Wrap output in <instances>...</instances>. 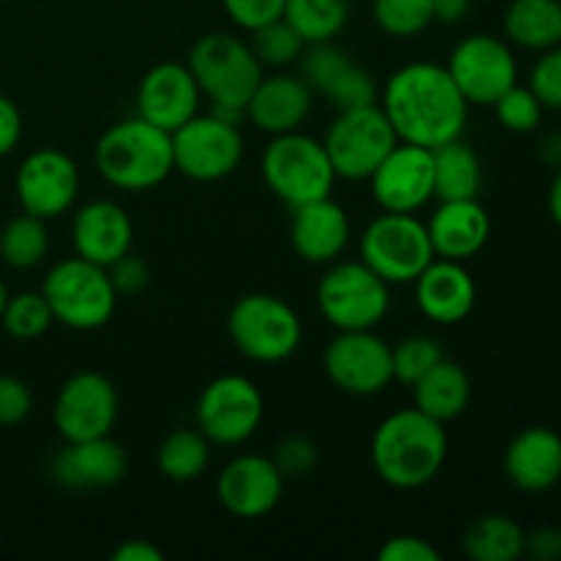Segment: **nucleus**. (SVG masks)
Wrapping results in <instances>:
<instances>
[{"instance_id":"f257e3e1","label":"nucleus","mask_w":561,"mask_h":561,"mask_svg":"<svg viewBox=\"0 0 561 561\" xmlns=\"http://www.w3.org/2000/svg\"><path fill=\"white\" fill-rule=\"evenodd\" d=\"M378 104L400 140L431 151L463 137L469 121V102L449 77L447 66L427 60L400 66L378 93Z\"/></svg>"},{"instance_id":"f03ea898","label":"nucleus","mask_w":561,"mask_h":561,"mask_svg":"<svg viewBox=\"0 0 561 561\" xmlns=\"http://www.w3.org/2000/svg\"><path fill=\"white\" fill-rule=\"evenodd\" d=\"M373 469L398 491H416L433 482L447 460V431L420 409L389 414L373 433Z\"/></svg>"},{"instance_id":"7ed1b4c3","label":"nucleus","mask_w":561,"mask_h":561,"mask_svg":"<svg viewBox=\"0 0 561 561\" xmlns=\"http://www.w3.org/2000/svg\"><path fill=\"white\" fill-rule=\"evenodd\" d=\"M93 164L115 190H153L175 170L173 140L170 131L159 129L140 115L118 121L96 140Z\"/></svg>"},{"instance_id":"20e7f679","label":"nucleus","mask_w":561,"mask_h":561,"mask_svg":"<svg viewBox=\"0 0 561 561\" xmlns=\"http://www.w3.org/2000/svg\"><path fill=\"white\" fill-rule=\"evenodd\" d=\"M261 173L272 195L290 208L329 197L337 181L323 142L301 135L299 129L272 135V142L263 151Z\"/></svg>"},{"instance_id":"39448f33","label":"nucleus","mask_w":561,"mask_h":561,"mask_svg":"<svg viewBox=\"0 0 561 561\" xmlns=\"http://www.w3.org/2000/svg\"><path fill=\"white\" fill-rule=\"evenodd\" d=\"M42 294L53 310L55 321L75 332H93L113 318L118 294L107 268L75 255L49 268Z\"/></svg>"},{"instance_id":"423d86ee","label":"nucleus","mask_w":561,"mask_h":561,"mask_svg":"<svg viewBox=\"0 0 561 561\" xmlns=\"http://www.w3.org/2000/svg\"><path fill=\"white\" fill-rule=\"evenodd\" d=\"M230 343L247 359L277 365L301 345V321L294 307L272 294H247L230 307Z\"/></svg>"},{"instance_id":"0eeeda50","label":"nucleus","mask_w":561,"mask_h":561,"mask_svg":"<svg viewBox=\"0 0 561 561\" xmlns=\"http://www.w3.org/2000/svg\"><path fill=\"white\" fill-rule=\"evenodd\" d=\"M186 66L211 104L247 107V99L263 80V64L250 42H241L233 33H206L197 38Z\"/></svg>"},{"instance_id":"6e6552de","label":"nucleus","mask_w":561,"mask_h":561,"mask_svg":"<svg viewBox=\"0 0 561 561\" xmlns=\"http://www.w3.org/2000/svg\"><path fill=\"white\" fill-rule=\"evenodd\" d=\"M433 257L427 225L416 214L383 211L362 230L359 261L387 285L414 283Z\"/></svg>"},{"instance_id":"1a4fd4ad","label":"nucleus","mask_w":561,"mask_h":561,"mask_svg":"<svg viewBox=\"0 0 561 561\" xmlns=\"http://www.w3.org/2000/svg\"><path fill=\"white\" fill-rule=\"evenodd\" d=\"M400 142L398 131L389 124L381 104H362V107L340 110L337 118L323 137L337 179L367 181L373 170L383 162L389 151Z\"/></svg>"},{"instance_id":"9d476101","label":"nucleus","mask_w":561,"mask_h":561,"mask_svg":"<svg viewBox=\"0 0 561 561\" xmlns=\"http://www.w3.org/2000/svg\"><path fill=\"white\" fill-rule=\"evenodd\" d=\"M318 307L337 332L376 329L389 312V285L362 261H334L318 283Z\"/></svg>"},{"instance_id":"9b49d317","label":"nucleus","mask_w":561,"mask_h":561,"mask_svg":"<svg viewBox=\"0 0 561 561\" xmlns=\"http://www.w3.org/2000/svg\"><path fill=\"white\" fill-rule=\"evenodd\" d=\"M173 164L192 181H222L233 173L244 157L241 126L228 124L217 115H192L186 124L170 131Z\"/></svg>"},{"instance_id":"f8f14e48","label":"nucleus","mask_w":561,"mask_h":561,"mask_svg":"<svg viewBox=\"0 0 561 561\" xmlns=\"http://www.w3.org/2000/svg\"><path fill=\"white\" fill-rule=\"evenodd\" d=\"M263 394L247 376H219L197 398V431L219 447H239L263 422Z\"/></svg>"},{"instance_id":"ddd939ff","label":"nucleus","mask_w":561,"mask_h":561,"mask_svg":"<svg viewBox=\"0 0 561 561\" xmlns=\"http://www.w3.org/2000/svg\"><path fill=\"white\" fill-rule=\"evenodd\" d=\"M447 71L469 104L493 107L507 88L518 82V64L507 42L491 33H474L455 44Z\"/></svg>"},{"instance_id":"4468645a","label":"nucleus","mask_w":561,"mask_h":561,"mask_svg":"<svg viewBox=\"0 0 561 561\" xmlns=\"http://www.w3.org/2000/svg\"><path fill=\"white\" fill-rule=\"evenodd\" d=\"M323 370L343 392L370 398L394 381L392 348L373 329L337 332L323 351Z\"/></svg>"},{"instance_id":"2eb2a0df","label":"nucleus","mask_w":561,"mask_h":561,"mask_svg":"<svg viewBox=\"0 0 561 561\" xmlns=\"http://www.w3.org/2000/svg\"><path fill=\"white\" fill-rule=\"evenodd\" d=\"M118 420V392L96 370H82L60 387L53 405L55 431L64 442H88L110 436Z\"/></svg>"},{"instance_id":"dca6fc26","label":"nucleus","mask_w":561,"mask_h":561,"mask_svg":"<svg viewBox=\"0 0 561 561\" xmlns=\"http://www.w3.org/2000/svg\"><path fill=\"white\" fill-rule=\"evenodd\" d=\"M14 190L22 211L47 222L75 206L80 195V168L58 148H38L22 159Z\"/></svg>"},{"instance_id":"f3484780","label":"nucleus","mask_w":561,"mask_h":561,"mask_svg":"<svg viewBox=\"0 0 561 561\" xmlns=\"http://www.w3.org/2000/svg\"><path fill=\"white\" fill-rule=\"evenodd\" d=\"M367 181L373 186V197L383 211L416 214L436 197L433 151L400 140Z\"/></svg>"},{"instance_id":"a211bd4d","label":"nucleus","mask_w":561,"mask_h":561,"mask_svg":"<svg viewBox=\"0 0 561 561\" xmlns=\"http://www.w3.org/2000/svg\"><path fill=\"white\" fill-rule=\"evenodd\" d=\"M301 80L312 93H321L334 110L362 107L378 102V85L365 66L356 64L337 44H307L301 53Z\"/></svg>"},{"instance_id":"6ab92c4d","label":"nucleus","mask_w":561,"mask_h":561,"mask_svg":"<svg viewBox=\"0 0 561 561\" xmlns=\"http://www.w3.org/2000/svg\"><path fill=\"white\" fill-rule=\"evenodd\" d=\"M283 488L285 477L279 474L272 458L239 455L219 471L217 496L230 515L255 520L277 507L279 499H283Z\"/></svg>"},{"instance_id":"aec40b11","label":"nucleus","mask_w":561,"mask_h":561,"mask_svg":"<svg viewBox=\"0 0 561 561\" xmlns=\"http://www.w3.org/2000/svg\"><path fill=\"white\" fill-rule=\"evenodd\" d=\"M203 91L186 64H157L142 75L137 85V115L164 131L201 113Z\"/></svg>"},{"instance_id":"412c9836","label":"nucleus","mask_w":561,"mask_h":561,"mask_svg":"<svg viewBox=\"0 0 561 561\" xmlns=\"http://www.w3.org/2000/svg\"><path fill=\"white\" fill-rule=\"evenodd\" d=\"M416 305L427 321L438 327H455L466 321L477 305V285L460 261L433 257L414 279Z\"/></svg>"},{"instance_id":"4be33fe9","label":"nucleus","mask_w":561,"mask_h":561,"mask_svg":"<svg viewBox=\"0 0 561 561\" xmlns=\"http://www.w3.org/2000/svg\"><path fill=\"white\" fill-rule=\"evenodd\" d=\"M129 469L126 449L110 436L88 438V442H66L53 458V480L69 491L118 485Z\"/></svg>"},{"instance_id":"5701e85b","label":"nucleus","mask_w":561,"mask_h":561,"mask_svg":"<svg viewBox=\"0 0 561 561\" xmlns=\"http://www.w3.org/2000/svg\"><path fill=\"white\" fill-rule=\"evenodd\" d=\"M290 244L307 263L329 266L340 261L351 239V219L332 195L290 208Z\"/></svg>"},{"instance_id":"b1692460","label":"nucleus","mask_w":561,"mask_h":561,"mask_svg":"<svg viewBox=\"0 0 561 561\" xmlns=\"http://www.w3.org/2000/svg\"><path fill=\"white\" fill-rule=\"evenodd\" d=\"M135 228L129 214L115 201H91L77 208L71 222V244L75 255L107 268L121 255L131 252Z\"/></svg>"},{"instance_id":"393cba45","label":"nucleus","mask_w":561,"mask_h":561,"mask_svg":"<svg viewBox=\"0 0 561 561\" xmlns=\"http://www.w3.org/2000/svg\"><path fill=\"white\" fill-rule=\"evenodd\" d=\"M316 93L301 75H263L252 96L247 99V124L257 126L266 135L296 131L307 121Z\"/></svg>"},{"instance_id":"a878e982","label":"nucleus","mask_w":561,"mask_h":561,"mask_svg":"<svg viewBox=\"0 0 561 561\" xmlns=\"http://www.w3.org/2000/svg\"><path fill=\"white\" fill-rule=\"evenodd\" d=\"M504 471L518 491H551L561 482V436L542 425L520 431L504 453Z\"/></svg>"},{"instance_id":"bb28decb","label":"nucleus","mask_w":561,"mask_h":561,"mask_svg":"<svg viewBox=\"0 0 561 561\" xmlns=\"http://www.w3.org/2000/svg\"><path fill=\"white\" fill-rule=\"evenodd\" d=\"M427 236L436 257L466 263L491 239V217L480 201H442L427 219Z\"/></svg>"},{"instance_id":"cd10ccee","label":"nucleus","mask_w":561,"mask_h":561,"mask_svg":"<svg viewBox=\"0 0 561 561\" xmlns=\"http://www.w3.org/2000/svg\"><path fill=\"white\" fill-rule=\"evenodd\" d=\"M414 405L422 414L433 416L444 425L453 422L469 409L471 400V381L469 373L458 365V362L444 356L425 378L414 383Z\"/></svg>"},{"instance_id":"c85d7f7f","label":"nucleus","mask_w":561,"mask_h":561,"mask_svg":"<svg viewBox=\"0 0 561 561\" xmlns=\"http://www.w3.org/2000/svg\"><path fill=\"white\" fill-rule=\"evenodd\" d=\"M504 36L535 53L559 47L561 0H513L504 11Z\"/></svg>"},{"instance_id":"c756f323","label":"nucleus","mask_w":561,"mask_h":561,"mask_svg":"<svg viewBox=\"0 0 561 561\" xmlns=\"http://www.w3.org/2000/svg\"><path fill=\"white\" fill-rule=\"evenodd\" d=\"M438 201H474L482 190V162L463 140H449L433 148Z\"/></svg>"},{"instance_id":"7c9ffc66","label":"nucleus","mask_w":561,"mask_h":561,"mask_svg":"<svg viewBox=\"0 0 561 561\" xmlns=\"http://www.w3.org/2000/svg\"><path fill=\"white\" fill-rule=\"evenodd\" d=\"M463 553L471 561H515L526 553V531L510 515H482L463 535Z\"/></svg>"},{"instance_id":"2f4dec72","label":"nucleus","mask_w":561,"mask_h":561,"mask_svg":"<svg viewBox=\"0 0 561 561\" xmlns=\"http://www.w3.org/2000/svg\"><path fill=\"white\" fill-rule=\"evenodd\" d=\"M285 20L305 44L334 42L351 16L348 0H285Z\"/></svg>"},{"instance_id":"473e14b6","label":"nucleus","mask_w":561,"mask_h":561,"mask_svg":"<svg viewBox=\"0 0 561 561\" xmlns=\"http://www.w3.org/2000/svg\"><path fill=\"white\" fill-rule=\"evenodd\" d=\"M211 442L201 431H173L157 449V466L170 482H192L208 469Z\"/></svg>"},{"instance_id":"72a5a7b5","label":"nucleus","mask_w":561,"mask_h":561,"mask_svg":"<svg viewBox=\"0 0 561 561\" xmlns=\"http://www.w3.org/2000/svg\"><path fill=\"white\" fill-rule=\"evenodd\" d=\"M49 236L44 219L22 211L0 230V261L11 268H36L47 257Z\"/></svg>"},{"instance_id":"f704fd0d","label":"nucleus","mask_w":561,"mask_h":561,"mask_svg":"<svg viewBox=\"0 0 561 561\" xmlns=\"http://www.w3.org/2000/svg\"><path fill=\"white\" fill-rule=\"evenodd\" d=\"M250 47L255 53V58L261 60L263 69L272 66V69H285V66L296 64L305 53V38L294 31L285 16L268 22V25H261L257 31L250 33Z\"/></svg>"},{"instance_id":"c9c22d12","label":"nucleus","mask_w":561,"mask_h":561,"mask_svg":"<svg viewBox=\"0 0 561 561\" xmlns=\"http://www.w3.org/2000/svg\"><path fill=\"white\" fill-rule=\"evenodd\" d=\"M0 323H3L5 334H11L14 340H36L53 327L55 316L42 290L38 294L36 290H22V294L9 296Z\"/></svg>"},{"instance_id":"e433bc0d","label":"nucleus","mask_w":561,"mask_h":561,"mask_svg":"<svg viewBox=\"0 0 561 561\" xmlns=\"http://www.w3.org/2000/svg\"><path fill=\"white\" fill-rule=\"evenodd\" d=\"M373 20L387 36L414 38L433 22V0H373Z\"/></svg>"},{"instance_id":"4c0bfd02","label":"nucleus","mask_w":561,"mask_h":561,"mask_svg":"<svg viewBox=\"0 0 561 561\" xmlns=\"http://www.w3.org/2000/svg\"><path fill=\"white\" fill-rule=\"evenodd\" d=\"M442 359L444 351L436 340L427 337V334H411V337H403L392 348V376L394 381L405 383L411 389Z\"/></svg>"},{"instance_id":"58836bf2","label":"nucleus","mask_w":561,"mask_h":561,"mask_svg":"<svg viewBox=\"0 0 561 561\" xmlns=\"http://www.w3.org/2000/svg\"><path fill=\"white\" fill-rule=\"evenodd\" d=\"M493 110H496L499 124L507 131H515V135H529V131H535L537 126H540L542 113H546V107L537 102V96L529 91V85L524 88L518 85V82H515L513 88H507V91L493 102Z\"/></svg>"},{"instance_id":"ea45409f","label":"nucleus","mask_w":561,"mask_h":561,"mask_svg":"<svg viewBox=\"0 0 561 561\" xmlns=\"http://www.w3.org/2000/svg\"><path fill=\"white\" fill-rule=\"evenodd\" d=\"M529 91L546 110H561V44L546 49L535 60L529 75Z\"/></svg>"},{"instance_id":"a19ab883","label":"nucleus","mask_w":561,"mask_h":561,"mask_svg":"<svg viewBox=\"0 0 561 561\" xmlns=\"http://www.w3.org/2000/svg\"><path fill=\"white\" fill-rule=\"evenodd\" d=\"M272 460L285 480L288 477H307L318 466V447L312 438L294 433L274 447Z\"/></svg>"},{"instance_id":"79ce46f5","label":"nucleus","mask_w":561,"mask_h":561,"mask_svg":"<svg viewBox=\"0 0 561 561\" xmlns=\"http://www.w3.org/2000/svg\"><path fill=\"white\" fill-rule=\"evenodd\" d=\"M222 9L236 27L252 33L261 25L279 20L285 0H222Z\"/></svg>"},{"instance_id":"37998d69","label":"nucleus","mask_w":561,"mask_h":561,"mask_svg":"<svg viewBox=\"0 0 561 561\" xmlns=\"http://www.w3.org/2000/svg\"><path fill=\"white\" fill-rule=\"evenodd\" d=\"M107 274L113 279V288L118 296H137L151 283V268H148V263L142 257L131 255V252H126L118 261L110 263Z\"/></svg>"},{"instance_id":"c03bdc74","label":"nucleus","mask_w":561,"mask_h":561,"mask_svg":"<svg viewBox=\"0 0 561 561\" xmlns=\"http://www.w3.org/2000/svg\"><path fill=\"white\" fill-rule=\"evenodd\" d=\"M33 409V394L25 381L14 376H0V427L20 425Z\"/></svg>"},{"instance_id":"a18cd8bd","label":"nucleus","mask_w":561,"mask_h":561,"mask_svg":"<svg viewBox=\"0 0 561 561\" xmlns=\"http://www.w3.org/2000/svg\"><path fill=\"white\" fill-rule=\"evenodd\" d=\"M442 553L431 546L427 540L414 535H400L392 537L381 546L378 551V561H438Z\"/></svg>"},{"instance_id":"49530a36","label":"nucleus","mask_w":561,"mask_h":561,"mask_svg":"<svg viewBox=\"0 0 561 561\" xmlns=\"http://www.w3.org/2000/svg\"><path fill=\"white\" fill-rule=\"evenodd\" d=\"M22 137V113L9 96L0 93V159L9 157Z\"/></svg>"},{"instance_id":"de8ad7c7","label":"nucleus","mask_w":561,"mask_h":561,"mask_svg":"<svg viewBox=\"0 0 561 561\" xmlns=\"http://www.w3.org/2000/svg\"><path fill=\"white\" fill-rule=\"evenodd\" d=\"M526 557L537 561H559L561 529H557V526H540L531 535H526Z\"/></svg>"},{"instance_id":"09e8293b","label":"nucleus","mask_w":561,"mask_h":561,"mask_svg":"<svg viewBox=\"0 0 561 561\" xmlns=\"http://www.w3.org/2000/svg\"><path fill=\"white\" fill-rule=\"evenodd\" d=\"M164 553L148 540H129L121 542L113 551V561H162Z\"/></svg>"},{"instance_id":"8fccbe9b","label":"nucleus","mask_w":561,"mask_h":561,"mask_svg":"<svg viewBox=\"0 0 561 561\" xmlns=\"http://www.w3.org/2000/svg\"><path fill=\"white\" fill-rule=\"evenodd\" d=\"M469 9L471 0H433V22L455 25V22L466 20Z\"/></svg>"},{"instance_id":"3c124183","label":"nucleus","mask_w":561,"mask_h":561,"mask_svg":"<svg viewBox=\"0 0 561 561\" xmlns=\"http://www.w3.org/2000/svg\"><path fill=\"white\" fill-rule=\"evenodd\" d=\"M540 159L548 168H561V131H548L540 140Z\"/></svg>"},{"instance_id":"603ef678","label":"nucleus","mask_w":561,"mask_h":561,"mask_svg":"<svg viewBox=\"0 0 561 561\" xmlns=\"http://www.w3.org/2000/svg\"><path fill=\"white\" fill-rule=\"evenodd\" d=\"M548 211H551V219L561 228V168L553 175L551 190H548Z\"/></svg>"},{"instance_id":"864d4df0","label":"nucleus","mask_w":561,"mask_h":561,"mask_svg":"<svg viewBox=\"0 0 561 561\" xmlns=\"http://www.w3.org/2000/svg\"><path fill=\"white\" fill-rule=\"evenodd\" d=\"M9 288H5V283L0 279V318H3V310H5V301H9Z\"/></svg>"}]
</instances>
